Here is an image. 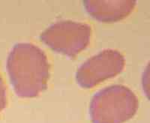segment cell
<instances>
[{"label":"cell","instance_id":"obj_1","mask_svg":"<svg viewBox=\"0 0 150 123\" xmlns=\"http://www.w3.org/2000/svg\"><path fill=\"white\" fill-rule=\"evenodd\" d=\"M50 68L45 52L30 43L14 45L6 63L14 92L23 98L37 97L47 89Z\"/></svg>","mask_w":150,"mask_h":123},{"label":"cell","instance_id":"obj_2","mask_svg":"<svg viewBox=\"0 0 150 123\" xmlns=\"http://www.w3.org/2000/svg\"><path fill=\"white\" fill-rule=\"evenodd\" d=\"M139 101L123 85L108 86L94 95L89 106L92 123H124L136 114Z\"/></svg>","mask_w":150,"mask_h":123},{"label":"cell","instance_id":"obj_3","mask_svg":"<svg viewBox=\"0 0 150 123\" xmlns=\"http://www.w3.org/2000/svg\"><path fill=\"white\" fill-rule=\"evenodd\" d=\"M91 33L89 24L60 20L45 29L40 39L54 51L73 58L89 45Z\"/></svg>","mask_w":150,"mask_h":123},{"label":"cell","instance_id":"obj_4","mask_svg":"<svg viewBox=\"0 0 150 123\" xmlns=\"http://www.w3.org/2000/svg\"><path fill=\"white\" fill-rule=\"evenodd\" d=\"M125 65V57L118 50H102L80 65L76 73L80 86L91 89L100 83L121 73Z\"/></svg>","mask_w":150,"mask_h":123},{"label":"cell","instance_id":"obj_5","mask_svg":"<svg viewBox=\"0 0 150 123\" xmlns=\"http://www.w3.org/2000/svg\"><path fill=\"white\" fill-rule=\"evenodd\" d=\"M83 5L88 14L104 23L116 22L123 20L134 9L136 1H83Z\"/></svg>","mask_w":150,"mask_h":123},{"label":"cell","instance_id":"obj_6","mask_svg":"<svg viewBox=\"0 0 150 123\" xmlns=\"http://www.w3.org/2000/svg\"><path fill=\"white\" fill-rule=\"evenodd\" d=\"M142 87L146 96L150 101V62L142 75Z\"/></svg>","mask_w":150,"mask_h":123},{"label":"cell","instance_id":"obj_7","mask_svg":"<svg viewBox=\"0 0 150 123\" xmlns=\"http://www.w3.org/2000/svg\"><path fill=\"white\" fill-rule=\"evenodd\" d=\"M7 104V95H6V86L0 75V112L2 111Z\"/></svg>","mask_w":150,"mask_h":123}]
</instances>
